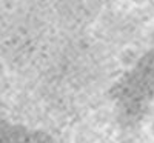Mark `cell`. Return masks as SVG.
I'll list each match as a JSON object with an SVG mask.
<instances>
[{
    "instance_id": "obj_1",
    "label": "cell",
    "mask_w": 154,
    "mask_h": 143,
    "mask_svg": "<svg viewBox=\"0 0 154 143\" xmlns=\"http://www.w3.org/2000/svg\"><path fill=\"white\" fill-rule=\"evenodd\" d=\"M137 57H139V54L134 48H125L120 54V63L123 66H133L137 62Z\"/></svg>"
},
{
    "instance_id": "obj_2",
    "label": "cell",
    "mask_w": 154,
    "mask_h": 143,
    "mask_svg": "<svg viewBox=\"0 0 154 143\" xmlns=\"http://www.w3.org/2000/svg\"><path fill=\"white\" fill-rule=\"evenodd\" d=\"M149 134H151V135L154 137V120H152V122L149 123Z\"/></svg>"
}]
</instances>
